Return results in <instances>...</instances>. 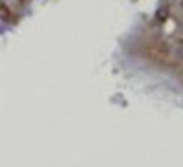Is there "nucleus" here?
I'll list each match as a JSON object with an SVG mask.
<instances>
[{
	"mask_svg": "<svg viewBox=\"0 0 183 167\" xmlns=\"http://www.w3.org/2000/svg\"><path fill=\"white\" fill-rule=\"evenodd\" d=\"M169 13H170L169 6H161V7L156 11V18L159 20V22H165V20H169Z\"/></svg>",
	"mask_w": 183,
	"mask_h": 167,
	"instance_id": "f257e3e1",
	"label": "nucleus"
}]
</instances>
